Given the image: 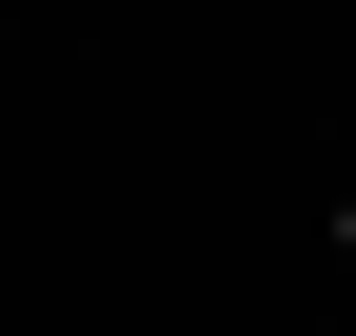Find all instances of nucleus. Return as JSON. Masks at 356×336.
I'll list each match as a JSON object with an SVG mask.
<instances>
[]
</instances>
